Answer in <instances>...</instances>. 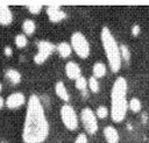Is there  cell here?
<instances>
[{
	"instance_id": "cell-1",
	"label": "cell",
	"mask_w": 149,
	"mask_h": 143,
	"mask_svg": "<svg viewBox=\"0 0 149 143\" xmlns=\"http://www.w3.org/2000/svg\"><path fill=\"white\" fill-rule=\"evenodd\" d=\"M49 135V121L43 103L37 94H30L27 100V109L22 127L21 138L23 143H43Z\"/></svg>"
},
{
	"instance_id": "cell-2",
	"label": "cell",
	"mask_w": 149,
	"mask_h": 143,
	"mask_svg": "<svg viewBox=\"0 0 149 143\" xmlns=\"http://www.w3.org/2000/svg\"><path fill=\"white\" fill-rule=\"evenodd\" d=\"M127 91L128 84L125 77L119 76L111 88V108L109 115L113 122L120 123L125 120L127 109H128V100H127Z\"/></svg>"
},
{
	"instance_id": "cell-3",
	"label": "cell",
	"mask_w": 149,
	"mask_h": 143,
	"mask_svg": "<svg viewBox=\"0 0 149 143\" xmlns=\"http://www.w3.org/2000/svg\"><path fill=\"white\" fill-rule=\"evenodd\" d=\"M100 41L102 49L106 55V59L109 66V70L113 73H116L120 71L122 65V59L120 55V47L113 36L111 29L106 26H104L100 30Z\"/></svg>"
},
{
	"instance_id": "cell-4",
	"label": "cell",
	"mask_w": 149,
	"mask_h": 143,
	"mask_svg": "<svg viewBox=\"0 0 149 143\" xmlns=\"http://www.w3.org/2000/svg\"><path fill=\"white\" fill-rule=\"evenodd\" d=\"M70 45L72 48V51H74V53L81 58L85 59L90 56L91 52V45L88 40L86 38V36L81 33V31H73L70 36Z\"/></svg>"
},
{
	"instance_id": "cell-5",
	"label": "cell",
	"mask_w": 149,
	"mask_h": 143,
	"mask_svg": "<svg viewBox=\"0 0 149 143\" xmlns=\"http://www.w3.org/2000/svg\"><path fill=\"white\" fill-rule=\"evenodd\" d=\"M59 116L62 120V123L64 124V127L68 130H76L79 126V120L77 116V113L74 110V108L70 105V103H64L62 105L61 109H59Z\"/></svg>"
},
{
	"instance_id": "cell-6",
	"label": "cell",
	"mask_w": 149,
	"mask_h": 143,
	"mask_svg": "<svg viewBox=\"0 0 149 143\" xmlns=\"http://www.w3.org/2000/svg\"><path fill=\"white\" fill-rule=\"evenodd\" d=\"M80 121H81V124H83V127L87 134L94 135L98 131V128H99L98 119H97L95 113L92 108L84 107L80 110Z\"/></svg>"
},
{
	"instance_id": "cell-7",
	"label": "cell",
	"mask_w": 149,
	"mask_h": 143,
	"mask_svg": "<svg viewBox=\"0 0 149 143\" xmlns=\"http://www.w3.org/2000/svg\"><path fill=\"white\" fill-rule=\"evenodd\" d=\"M37 51L34 56V63L37 65H42L45 60L51 56V53L56 50V45L47 40H41L36 43Z\"/></svg>"
},
{
	"instance_id": "cell-8",
	"label": "cell",
	"mask_w": 149,
	"mask_h": 143,
	"mask_svg": "<svg viewBox=\"0 0 149 143\" xmlns=\"http://www.w3.org/2000/svg\"><path fill=\"white\" fill-rule=\"evenodd\" d=\"M26 102H27V100H26V96L22 92H14V93L9 94L5 100L6 107L8 109H12V110L21 108Z\"/></svg>"
},
{
	"instance_id": "cell-9",
	"label": "cell",
	"mask_w": 149,
	"mask_h": 143,
	"mask_svg": "<svg viewBox=\"0 0 149 143\" xmlns=\"http://www.w3.org/2000/svg\"><path fill=\"white\" fill-rule=\"evenodd\" d=\"M45 13H47V16L49 19V21L56 23V22H61L63 20L66 19V12L64 9H62L59 6H55V5H50V6H47L45 8Z\"/></svg>"
},
{
	"instance_id": "cell-10",
	"label": "cell",
	"mask_w": 149,
	"mask_h": 143,
	"mask_svg": "<svg viewBox=\"0 0 149 143\" xmlns=\"http://www.w3.org/2000/svg\"><path fill=\"white\" fill-rule=\"evenodd\" d=\"M64 71H65L66 77L71 80H76L77 78L81 76V69L79 64L76 63L74 60H69L64 66Z\"/></svg>"
},
{
	"instance_id": "cell-11",
	"label": "cell",
	"mask_w": 149,
	"mask_h": 143,
	"mask_svg": "<svg viewBox=\"0 0 149 143\" xmlns=\"http://www.w3.org/2000/svg\"><path fill=\"white\" fill-rule=\"evenodd\" d=\"M13 20H14V15L9 6L0 5V26L8 27L9 24H12Z\"/></svg>"
},
{
	"instance_id": "cell-12",
	"label": "cell",
	"mask_w": 149,
	"mask_h": 143,
	"mask_svg": "<svg viewBox=\"0 0 149 143\" xmlns=\"http://www.w3.org/2000/svg\"><path fill=\"white\" fill-rule=\"evenodd\" d=\"M102 134L107 143H119L120 141V135L116 128L113 126H106L102 130Z\"/></svg>"
},
{
	"instance_id": "cell-13",
	"label": "cell",
	"mask_w": 149,
	"mask_h": 143,
	"mask_svg": "<svg viewBox=\"0 0 149 143\" xmlns=\"http://www.w3.org/2000/svg\"><path fill=\"white\" fill-rule=\"evenodd\" d=\"M55 93H56V95L62 101H64L65 103H69V101H70V93H69L65 84L62 80L56 81V84H55Z\"/></svg>"
},
{
	"instance_id": "cell-14",
	"label": "cell",
	"mask_w": 149,
	"mask_h": 143,
	"mask_svg": "<svg viewBox=\"0 0 149 143\" xmlns=\"http://www.w3.org/2000/svg\"><path fill=\"white\" fill-rule=\"evenodd\" d=\"M5 78L12 85H17L22 80V76H21L20 71L16 70V69H13V67H9V69H6L5 70Z\"/></svg>"
},
{
	"instance_id": "cell-15",
	"label": "cell",
	"mask_w": 149,
	"mask_h": 143,
	"mask_svg": "<svg viewBox=\"0 0 149 143\" xmlns=\"http://www.w3.org/2000/svg\"><path fill=\"white\" fill-rule=\"evenodd\" d=\"M56 50L58 52V55L62 57V58H68L71 56V52H72V48L70 45V43L63 41V42H59L57 45H56Z\"/></svg>"
},
{
	"instance_id": "cell-16",
	"label": "cell",
	"mask_w": 149,
	"mask_h": 143,
	"mask_svg": "<svg viewBox=\"0 0 149 143\" xmlns=\"http://www.w3.org/2000/svg\"><path fill=\"white\" fill-rule=\"evenodd\" d=\"M106 72H107V66L105 63L102 62H95L92 66V73H93V77L99 79V78H102L106 76Z\"/></svg>"
},
{
	"instance_id": "cell-17",
	"label": "cell",
	"mask_w": 149,
	"mask_h": 143,
	"mask_svg": "<svg viewBox=\"0 0 149 143\" xmlns=\"http://www.w3.org/2000/svg\"><path fill=\"white\" fill-rule=\"evenodd\" d=\"M21 28H22V31L26 36H30L36 30V23L31 19H26V20H23V22L21 24Z\"/></svg>"
},
{
	"instance_id": "cell-18",
	"label": "cell",
	"mask_w": 149,
	"mask_h": 143,
	"mask_svg": "<svg viewBox=\"0 0 149 143\" xmlns=\"http://www.w3.org/2000/svg\"><path fill=\"white\" fill-rule=\"evenodd\" d=\"M74 87H76L78 91H80V93H81L84 96L87 95V93H86V90H87V80H86L85 77L80 76L79 78H77V79L74 80Z\"/></svg>"
},
{
	"instance_id": "cell-19",
	"label": "cell",
	"mask_w": 149,
	"mask_h": 143,
	"mask_svg": "<svg viewBox=\"0 0 149 143\" xmlns=\"http://www.w3.org/2000/svg\"><path fill=\"white\" fill-rule=\"evenodd\" d=\"M14 43H15L16 48L23 49V48H26L27 44H28V38H27V36H26L23 33H20V34H17V35H15V37H14Z\"/></svg>"
},
{
	"instance_id": "cell-20",
	"label": "cell",
	"mask_w": 149,
	"mask_h": 143,
	"mask_svg": "<svg viewBox=\"0 0 149 143\" xmlns=\"http://www.w3.org/2000/svg\"><path fill=\"white\" fill-rule=\"evenodd\" d=\"M128 108L133 112V113H139L142 109V102L139 98H132L128 101Z\"/></svg>"
},
{
	"instance_id": "cell-21",
	"label": "cell",
	"mask_w": 149,
	"mask_h": 143,
	"mask_svg": "<svg viewBox=\"0 0 149 143\" xmlns=\"http://www.w3.org/2000/svg\"><path fill=\"white\" fill-rule=\"evenodd\" d=\"M87 88L92 92V93H98L100 91V84L98 81L97 78H94L93 76H91L87 79Z\"/></svg>"
},
{
	"instance_id": "cell-22",
	"label": "cell",
	"mask_w": 149,
	"mask_h": 143,
	"mask_svg": "<svg viewBox=\"0 0 149 143\" xmlns=\"http://www.w3.org/2000/svg\"><path fill=\"white\" fill-rule=\"evenodd\" d=\"M120 47V55H121V59L126 63H129L130 62V58H132V55H130V50L129 48L126 45V44H119Z\"/></svg>"
},
{
	"instance_id": "cell-23",
	"label": "cell",
	"mask_w": 149,
	"mask_h": 143,
	"mask_svg": "<svg viewBox=\"0 0 149 143\" xmlns=\"http://www.w3.org/2000/svg\"><path fill=\"white\" fill-rule=\"evenodd\" d=\"M95 116H97V119H106L107 116H108V114H109V109L106 107V106H104V105H100V106H98L97 107V109H95Z\"/></svg>"
},
{
	"instance_id": "cell-24",
	"label": "cell",
	"mask_w": 149,
	"mask_h": 143,
	"mask_svg": "<svg viewBox=\"0 0 149 143\" xmlns=\"http://www.w3.org/2000/svg\"><path fill=\"white\" fill-rule=\"evenodd\" d=\"M26 8L28 9V12H29L30 14L36 15V14H38V13L42 10L43 6L40 5V3H28V5H26Z\"/></svg>"
},
{
	"instance_id": "cell-25",
	"label": "cell",
	"mask_w": 149,
	"mask_h": 143,
	"mask_svg": "<svg viewBox=\"0 0 149 143\" xmlns=\"http://www.w3.org/2000/svg\"><path fill=\"white\" fill-rule=\"evenodd\" d=\"M74 143H88V138H87V135L85 133H80L76 136L74 138Z\"/></svg>"
},
{
	"instance_id": "cell-26",
	"label": "cell",
	"mask_w": 149,
	"mask_h": 143,
	"mask_svg": "<svg viewBox=\"0 0 149 143\" xmlns=\"http://www.w3.org/2000/svg\"><path fill=\"white\" fill-rule=\"evenodd\" d=\"M130 33H132L133 36H139V34L141 33V27H140L137 23L133 24V26H132V29H130Z\"/></svg>"
},
{
	"instance_id": "cell-27",
	"label": "cell",
	"mask_w": 149,
	"mask_h": 143,
	"mask_svg": "<svg viewBox=\"0 0 149 143\" xmlns=\"http://www.w3.org/2000/svg\"><path fill=\"white\" fill-rule=\"evenodd\" d=\"M3 55H5V56H7V57H10V56L13 55V49H12L10 47L6 45V47L3 48Z\"/></svg>"
},
{
	"instance_id": "cell-28",
	"label": "cell",
	"mask_w": 149,
	"mask_h": 143,
	"mask_svg": "<svg viewBox=\"0 0 149 143\" xmlns=\"http://www.w3.org/2000/svg\"><path fill=\"white\" fill-rule=\"evenodd\" d=\"M3 106H5V99L0 95V109H2V108H3Z\"/></svg>"
},
{
	"instance_id": "cell-29",
	"label": "cell",
	"mask_w": 149,
	"mask_h": 143,
	"mask_svg": "<svg viewBox=\"0 0 149 143\" xmlns=\"http://www.w3.org/2000/svg\"><path fill=\"white\" fill-rule=\"evenodd\" d=\"M143 122H144V123L147 122V115H146V114H143Z\"/></svg>"
},
{
	"instance_id": "cell-30",
	"label": "cell",
	"mask_w": 149,
	"mask_h": 143,
	"mask_svg": "<svg viewBox=\"0 0 149 143\" xmlns=\"http://www.w3.org/2000/svg\"><path fill=\"white\" fill-rule=\"evenodd\" d=\"M1 91H2V84L0 83V92H1Z\"/></svg>"
},
{
	"instance_id": "cell-31",
	"label": "cell",
	"mask_w": 149,
	"mask_h": 143,
	"mask_svg": "<svg viewBox=\"0 0 149 143\" xmlns=\"http://www.w3.org/2000/svg\"><path fill=\"white\" fill-rule=\"evenodd\" d=\"M0 143H6V142H0Z\"/></svg>"
}]
</instances>
